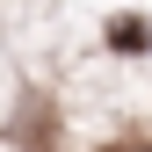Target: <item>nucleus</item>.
<instances>
[{"label":"nucleus","mask_w":152,"mask_h":152,"mask_svg":"<svg viewBox=\"0 0 152 152\" xmlns=\"http://www.w3.org/2000/svg\"><path fill=\"white\" fill-rule=\"evenodd\" d=\"M109 51H123V58H138V51H152V29L138 22V15H109Z\"/></svg>","instance_id":"1"}]
</instances>
